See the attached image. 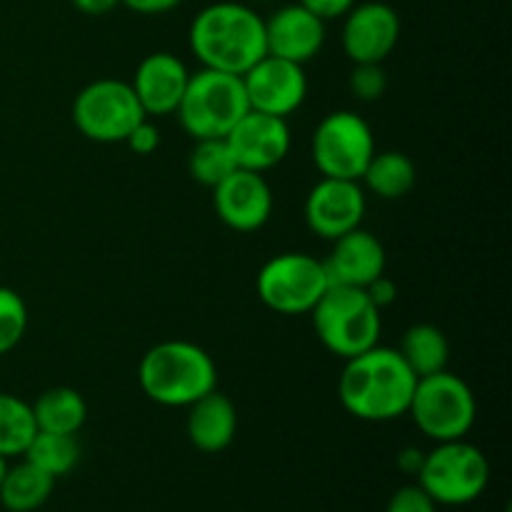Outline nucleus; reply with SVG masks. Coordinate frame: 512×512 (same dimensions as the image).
<instances>
[{"label": "nucleus", "mask_w": 512, "mask_h": 512, "mask_svg": "<svg viewBox=\"0 0 512 512\" xmlns=\"http://www.w3.org/2000/svg\"><path fill=\"white\" fill-rule=\"evenodd\" d=\"M385 512H438V503L420 485H405L393 493Z\"/></svg>", "instance_id": "c85d7f7f"}, {"label": "nucleus", "mask_w": 512, "mask_h": 512, "mask_svg": "<svg viewBox=\"0 0 512 512\" xmlns=\"http://www.w3.org/2000/svg\"><path fill=\"white\" fill-rule=\"evenodd\" d=\"M30 408H33L35 425L43 433L78 435L88 418V405H85L83 395L73 388L45 390Z\"/></svg>", "instance_id": "aec40b11"}, {"label": "nucleus", "mask_w": 512, "mask_h": 512, "mask_svg": "<svg viewBox=\"0 0 512 512\" xmlns=\"http://www.w3.org/2000/svg\"><path fill=\"white\" fill-rule=\"evenodd\" d=\"M418 375L393 348L373 345L345 360L338 380L343 408L365 423H388L408 415Z\"/></svg>", "instance_id": "f257e3e1"}, {"label": "nucleus", "mask_w": 512, "mask_h": 512, "mask_svg": "<svg viewBox=\"0 0 512 512\" xmlns=\"http://www.w3.org/2000/svg\"><path fill=\"white\" fill-rule=\"evenodd\" d=\"M325 20L300 3L285 5L265 20V48L270 55L305 65L323 50Z\"/></svg>", "instance_id": "dca6fc26"}, {"label": "nucleus", "mask_w": 512, "mask_h": 512, "mask_svg": "<svg viewBox=\"0 0 512 512\" xmlns=\"http://www.w3.org/2000/svg\"><path fill=\"white\" fill-rule=\"evenodd\" d=\"M80 13L85 15H105L120 5V0H70Z\"/></svg>", "instance_id": "f704fd0d"}, {"label": "nucleus", "mask_w": 512, "mask_h": 512, "mask_svg": "<svg viewBox=\"0 0 512 512\" xmlns=\"http://www.w3.org/2000/svg\"><path fill=\"white\" fill-rule=\"evenodd\" d=\"M303 8H308L310 13H315L323 20H335L343 18L350 8L355 5V0H298Z\"/></svg>", "instance_id": "2f4dec72"}, {"label": "nucleus", "mask_w": 512, "mask_h": 512, "mask_svg": "<svg viewBox=\"0 0 512 512\" xmlns=\"http://www.w3.org/2000/svg\"><path fill=\"white\" fill-rule=\"evenodd\" d=\"M123 5H128L130 10L140 15H160V13H168V10L178 8L183 0H120Z\"/></svg>", "instance_id": "473e14b6"}, {"label": "nucleus", "mask_w": 512, "mask_h": 512, "mask_svg": "<svg viewBox=\"0 0 512 512\" xmlns=\"http://www.w3.org/2000/svg\"><path fill=\"white\" fill-rule=\"evenodd\" d=\"M323 263L330 285L365 288L385 273V248L373 233L355 228L333 240V253Z\"/></svg>", "instance_id": "a211bd4d"}, {"label": "nucleus", "mask_w": 512, "mask_h": 512, "mask_svg": "<svg viewBox=\"0 0 512 512\" xmlns=\"http://www.w3.org/2000/svg\"><path fill=\"white\" fill-rule=\"evenodd\" d=\"M408 415L433 443L463 440L478 418L473 388L450 370L418 378Z\"/></svg>", "instance_id": "423d86ee"}, {"label": "nucleus", "mask_w": 512, "mask_h": 512, "mask_svg": "<svg viewBox=\"0 0 512 512\" xmlns=\"http://www.w3.org/2000/svg\"><path fill=\"white\" fill-rule=\"evenodd\" d=\"M398 353L403 355L408 368L418 378H425V375L448 370L450 343L440 328H435L430 323H418L405 330Z\"/></svg>", "instance_id": "4be33fe9"}, {"label": "nucleus", "mask_w": 512, "mask_h": 512, "mask_svg": "<svg viewBox=\"0 0 512 512\" xmlns=\"http://www.w3.org/2000/svg\"><path fill=\"white\" fill-rule=\"evenodd\" d=\"M190 73L180 58L170 53H153L140 60L133 75V90L145 115H170L178 110L188 88Z\"/></svg>", "instance_id": "f3484780"}, {"label": "nucleus", "mask_w": 512, "mask_h": 512, "mask_svg": "<svg viewBox=\"0 0 512 512\" xmlns=\"http://www.w3.org/2000/svg\"><path fill=\"white\" fill-rule=\"evenodd\" d=\"M190 48L203 68L243 75L268 53L265 20L243 3H213L193 18Z\"/></svg>", "instance_id": "f03ea898"}, {"label": "nucleus", "mask_w": 512, "mask_h": 512, "mask_svg": "<svg viewBox=\"0 0 512 512\" xmlns=\"http://www.w3.org/2000/svg\"><path fill=\"white\" fill-rule=\"evenodd\" d=\"M188 170L193 175V180H198L200 185L215 188V185H220L228 175H233L238 170V163H235L228 140L203 138L195 140L193 150H190Z\"/></svg>", "instance_id": "a878e982"}, {"label": "nucleus", "mask_w": 512, "mask_h": 512, "mask_svg": "<svg viewBox=\"0 0 512 512\" xmlns=\"http://www.w3.org/2000/svg\"><path fill=\"white\" fill-rule=\"evenodd\" d=\"M305 223L323 240H338L340 235L360 228L365 215V190L360 180L320 178L305 198Z\"/></svg>", "instance_id": "f8f14e48"}, {"label": "nucleus", "mask_w": 512, "mask_h": 512, "mask_svg": "<svg viewBox=\"0 0 512 512\" xmlns=\"http://www.w3.org/2000/svg\"><path fill=\"white\" fill-rule=\"evenodd\" d=\"M238 433V410L228 395L210 390L188 405V438L200 453H223Z\"/></svg>", "instance_id": "6ab92c4d"}, {"label": "nucleus", "mask_w": 512, "mask_h": 512, "mask_svg": "<svg viewBox=\"0 0 512 512\" xmlns=\"http://www.w3.org/2000/svg\"><path fill=\"white\" fill-rule=\"evenodd\" d=\"M138 383L153 403L188 408L218 385V368L200 345L165 340L153 345L138 365Z\"/></svg>", "instance_id": "7ed1b4c3"}, {"label": "nucleus", "mask_w": 512, "mask_h": 512, "mask_svg": "<svg viewBox=\"0 0 512 512\" xmlns=\"http://www.w3.org/2000/svg\"><path fill=\"white\" fill-rule=\"evenodd\" d=\"M55 480L30 465L28 460L18 465H10L0 485V503L8 512H33L43 508L53 495Z\"/></svg>", "instance_id": "5701e85b"}, {"label": "nucleus", "mask_w": 512, "mask_h": 512, "mask_svg": "<svg viewBox=\"0 0 512 512\" xmlns=\"http://www.w3.org/2000/svg\"><path fill=\"white\" fill-rule=\"evenodd\" d=\"M490 483V463L485 453L468 440L438 443L425 453L418 485L438 505H468L485 493Z\"/></svg>", "instance_id": "0eeeda50"}, {"label": "nucleus", "mask_w": 512, "mask_h": 512, "mask_svg": "<svg viewBox=\"0 0 512 512\" xmlns=\"http://www.w3.org/2000/svg\"><path fill=\"white\" fill-rule=\"evenodd\" d=\"M343 53L353 63H383L400 40V18L393 5L370 0L343 15Z\"/></svg>", "instance_id": "ddd939ff"}, {"label": "nucleus", "mask_w": 512, "mask_h": 512, "mask_svg": "<svg viewBox=\"0 0 512 512\" xmlns=\"http://www.w3.org/2000/svg\"><path fill=\"white\" fill-rule=\"evenodd\" d=\"M145 118L133 85L125 80H93L73 100L75 128L93 143H125L130 130Z\"/></svg>", "instance_id": "6e6552de"}, {"label": "nucleus", "mask_w": 512, "mask_h": 512, "mask_svg": "<svg viewBox=\"0 0 512 512\" xmlns=\"http://www.w3.org/2000/svg\"><path fill=\"white\" fill-rule=\"evenodd\" d=\"M125 143H128V148L133 150L135 155H153L160 145V133L158 128L150 125L148 118H145L143 123H138L133 130H130Z\"/></svg>", "instance_id": "c756f323"}, {"label": "nucleus", "mask_w": 512, "mask_h": 512, "mask_svg": "<svg viewBox=\"0 0 512 512\" xmlns=\"http://www.w3.org/2000/svg\"><path fill=\"white\" fill-rule=\"evenodd\" d=\"M225 140H228L230 150H233L238 168L265 173V170L283 163L285 155H288L290 128L285 118L248 110L233 125V130L225 135Z\"/></svg>", "instance_id": "4468645a"}, {"label": "nucleus", "mask_w": 512, "mask_h": 512, "mask_svg": "<svg viewBox=\"0 0 512 512\" xmlns=\"http://www.w3.org/2000/svg\"><path fill=\"white\" fill-rule=\"evenodd\" d=\"M350 93L363 103H375L388 90V75H385L383 63H355L348 78Z\"/></svg>", "instance_id": "cd10ccee"}, {"label": "nucleus", "mask_w": 512, "mask_h": 512, "mask_svg": "<svg viewBox=\"0 0 512 512\" xmlns=\"http://www.w3.org/2000/svg\"><path fill=\"white\" fill-rule=\"evenodd\" d=\"M375 155L373 128L350 110H335L313 133V163L323 178L360 180Z\"/></svg>", "instance_id": "9d476101"}, {"label": "nucleus", "mask_w": 512, "mask_h": 512, "mask_svg": "<svg viewBox=\"0 0 512 512\" xmlns=\"http://www.w3.org/2000/svg\"><path fill=\"white\" fill-rule=\"evenodd\" d=\"M310 313L320 343L343 360L378 345L380 328H383L380 310L363 288L330 285Z\"/></svg>", "instance_id": "20e7f679"}, {"label": "nucleus", "mask_w": 512, "mask_h": 512, "mask_svg": "<svg viewBox=\"0 0 512 512\" xmlns=\"http://www.w3.org/2000/svg\"><path fill=\"white\" fill-rule=\"evenodd\" d=\"M38 433L33 408L23 398L0 393V455L3 458H23L30 440Z\"/></svg>", "instance_id": "393cba45"}, {"label": "nucleus", "mask_w": 512, "mask_h": 512, "mask_svg": "<svg viewBox=\"0 0 512 512\" xmlns=\"http://www.w3.org/2000/svg\"><path fill=\"white\" fill-rule=\"evenodd\" d=\"M240 78H243L250 110L278 115L285 120L305 103V95H308V78H305L303 65L290 63L278 55L265 53Z\"/></svg>", "instance_id": "9b49d317"}, {"label": "nucleus", "mask_w": 512, "mask_h": 512, "mask_svg": "<svg viewBox=\"0 0 512 512\" xmlns=\"http://www.w3.org/2000/svg\"><path fill=\"white\" fill-rule=\"evenodd\" d=\"M248 110L240 75L203 68L190 75L175 115L190 138L203 140L225 138Z\"/></svg>", "instance_id": "39448f33"}, {"label": "nucleus", "mask_w": 512, "mask_h": 512, "mask_svg": "<svg viewBox=\"0 0 512 512\" xmlns=\"http://www.w3.org/2000/svg\"><path fill=\"white\" fill-rule=\"evenodd\" d=\"M213 205L218 218L240 233L260 230L273 215V190L263 173L238 168L213 188Z\"/></svg>", "instance_id": "2eb2a0df"}, {"label": "nucleus", "mask_w": 512, "mask_h": 512, "mask_svg": "<svg viewBox=\"0 0 512 512\" xmlns=\"http://www.w3.org/2000/svg\"><path fill=\"white\" fill-rule=\"evenodd\" d=\"M23 460L43 470L53 480L63 478L75 465L80 463V443L75 435H58V433H43L38 430L35 438L30 440L28 450L23 453Z\"/></svg>", "instance_id": "b1692460"}, {"label": "nucleus", "mask_w": 512, "mask_h": 512, "mask_svg": "<svg viewBox=\"0 0 512 512\" xmlns=\"http://www.w3.org/2000/svg\"><path fill=\"white\" fill-rule=\"evenodd\" d=\"M8 458H3V455H0V485H3V480H5V473H8Z\"/></svg>", "instance_id": "c9c22d12"}, {"label": "nucleus", "mask_w": 512, "mask_h": 512, "mask_svg": "<svg viewBox=\"0 0 512 512\" xmlns=\"http://www.w3.org/2000/svg\"><path fill=\"white\" fill-rule=\"evenodd\" d=\"M28 330V305L13 288L0 285V355L10 353Z\"/></svg>", "instance_id": "bb28decb"}, {"label": "nucleus", "mask_w": 512, "mask_h": 512, "mask_svg": "<svg viewBox=\"0 0 512 512\" xmlns=\"http://www.w3.org/2000/svg\"><path fill=\"white\" fill-rule=\"evenodd\" d=\"M363 290L368 293V298L373 300V305L378 310L388 308V305H393L395 298H398V285H395L385 273L378 275L370 285H365Z\"/></svg>", "instance_id": "7c9ffc66"}, {"label": "nucleus", "mask_w": 512, "mask_h": 512, "mask_svg": "<svg viewBox=\"0 0 512 512\" xmlns=\"http://www.w3.org/2000/svg\"><path fill=\"white\" fill-rule=\"evenodd\" d=\"M258 298L280 315H305L330 288L323 260L308 253H280L260 268Z\"/></svg>", "instance_id": "1a4fd4ad"}, {"label": "nucleus", "mask_w": 512, "mask_h": 512, "mask_svg": "<svg viewBox=\"0 0 512 512\" xmlns=\"http://www.w3.org/2000/svg\"><path fill=\"white\" fill-rule=\"evenodd\" d=\"M423 460H425L423 450L405 448V450H400V455H398V468L408 475H418L420 468H423Z\"/></svg>", "instance_id": "72a5a7b5"}, {"label": "nucleus", "mask_w": 512, "mask_h": 512, "mask_svg": "<svg viewBox=\"0 0 512 512\" xmlns=\"http://www.w3.org/2000/svg\"><path fill=\"white\" fill-rule=\"evenodd\" d=\"M415 180L418 170L408 155L398 150H385V153L375 150L360 183H365V188L380 200H400L415 188Z\"/></svg>", "instance_id": "412c9836"}]
</instances>
